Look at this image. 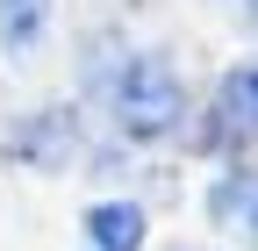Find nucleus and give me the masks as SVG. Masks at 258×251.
<instances>
[{
  "mask_svg": "<svg viewBox=\"0 0 258 251\" xmlns=\"http://www.w3.org/2000/svg\"><path fill=\"white\" fill-rule=\"evenodd\" d=\"M93 93H101V115L129 144H158V137H172L186 122V86L172 72V57L151 50V43L115 50L108 65H93Z\"/></svg>",
  "mask_w": 258,
  "mask_h": 251,
  "instance_id": "obj_1",
  "label": "nucleus"
},
{
  "mask_svg": "<svg viewBox=\"0 0 258 251\" xmlns=\"http://www.w3.org/2000/svg\"><path fill=\"white\" fill-rule=\"evenodd\" d=\"M251 115H258V72H251V57H237L215 86V108H208V144L237 165H244V144H251Z\"/></svg>",
  "mask_w": 258,
  "mask_h": 251,
  "instance_id": "obj_2",
  "label": "nucleus"
},
{
  "mask_svg": "<svg viewBox=\"0 0 258 251\" xmlns=\"http://www.w3.org/2000/svg\"><path fill=\"white\" fill-rule=\"evenodd\" d=\"M86 237H93V251H144L151 223H144L137 201H93L86 208Z\"/></svg>",
  "mask_w": 258,
  "mask_h": 251,
  "instance_id": "obj_3",
  "label": "nucleus"
},
{
  "mask_svg": "<svg viewBox=\"0 0 258 251\" xmlns=\"http://www.w3.org/2000/svg\"><path fill=\"white\" fill-rule=\"evenodd\" d=\"M50 36V0H0V50L8 57H29Z\"/></svg>",
  "mask_w": 258,
  "mask_h": 251,
  "instance_id": "obj_4",
  "label": "nucleus"
},
{
  "mask_svg": "<svg viewBox=\"0 0 258 251\" xmlns=\"http://www.w3.org/2000/svg\"><path fill=\"white\" fill-rule=\"evenodd\" d=\"M208 215L222 230H251V165H222L215 194H208Z\"/></svg>",
  "mask_w": 258,
  "mask_h": 251,
  "instance_id": "obj_5",
  "label": "nucleus"
}]
</instances>
